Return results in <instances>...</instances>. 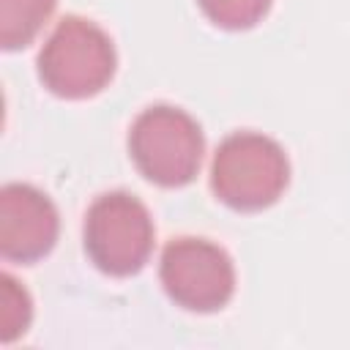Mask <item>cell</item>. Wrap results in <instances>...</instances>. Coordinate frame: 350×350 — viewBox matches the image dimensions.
<instances>
[{
    "label": "cell",
    "mask_w": 350,
    "mask_h": 350,
    "mask_svg": "<svg viewBox=\"0 0 350 350\" xmlns=\"http://www.w3.org/2000/svg\"><path fill=\"white\" fill-rule=\"evenodd\" d=\"M290 161L284 148L260 131H235L221 139L211 161V189L232 211L271 208L287 189Z\"/></svg>",
    "instance_id": "cell-1"
},
{
    "label": "cell",
    "mask_w": 350,
    "mask_h": 350,
    "mask_svg": "<svg viewBox=\"0 0 350 350\" xmlns=\"http://www.w3.org/2000/svg\"><path fill=\"white\" fill-rule=\"evenodd\" d=\"M112 38L85 16H63L38 52V79L60 98H90L115 77Z\"/></svg>",
    "instance_id": "cell-2"
},
{
    "label": "cell",
    "mask_w": 350,
    "mask_h": 350,
    "mask_svg": "<svg viewBox=\"0 0 350 350\" xmlns=\"http://www.w3.org/2000/svg\"><path fill=\"white\" fill-rule=\"evenodd\" d=\"M129 153L145 180L161 189H180L200 172L205 153L202 129L186 109L153 104L134 118Z\"/></svg>",
    "instance_id": "cell-3"
},
{
    "label": "cell",
    "mask_w": 350,
    "mask_h": 350,
    "mask_svg": "<svg viewBox=\"0 0 350 350\" xmlns=\"http://www.w3.org/2000/svg\"><path fill=\"white\" fill-rule=\"evenodd\" d=\"M82 241L98 271L123 279L139 273L150 260L156 227L139 197L129 191H107L90 202Z\"/></svg>",
    "instance_id": "cell-4"
},
{
    "label": "cell",
    "mask_w": 350,
    "mask_h": 350,
    "mask_svg": "<svg viewBox=\"0 0 350 350\" xmlns=\"http://www.w3.org/2000/svg\"><path fill=\"white\" fill-rule=\"evenodd\" d=\"M159 279L170 301L189 312H216L235 293V265L208 238H172L161 252Z\"/></svg>",
    "instance_id": "cell-5"
},
{
    "label": "cell",
    "mask_w": 350,
    "mask_h": 350,
    "mask_svg": "<svg viewBox=\"0 0 350 350\" xmlns=\"http://www.w3.org/2000/svg\"><path fill=\"white\" fill-rule=\"evenodd\" d=\"M57 232V208L41 189L30 183H5L0 189V254L8 262L30 265L46 257Z\"/></svg>",
    "instance_id": "cell-6"
},
{
    "label": "cell",
    "mask_w": 350,
    "mask_h": 350,
    "mask_svg": "<svg viewBox=\"0 0 350 350\" xmlns=\"http://www.w3.org/2000/svg\"><path fill=\"white\" fill-rule=\"evenodd\" d=\"M57 0H0V44L3 49H25L36 41L55 11Z\"/></svg>",
    "instance_id": "cell-7"
},
{
    "label": "cell",
    "mask_w": 350,
    "mask_h": 350,
    "mask_svg": "<svg viewBox=\"0 0 350 350\" xmlns=\"http://www.w3.org/2000/svg\"><path fill=\"white\" fill-rule=\"evenodd\" d=\"M33 304L27 290L8 273L0 276V339L8 345L22 336L30 325Z\"/></svg>",
    "instance_id": "cell-8"
},
{
    "label": "cell",
    "mask_w": 350,
    "mask_h": 350,
    "mask_svg": "<svg viewBox=\"0 0 350 350\" xmlns=\"http://www.w3.org/2000/svg\"><path fill=\"white\" fill-rule=\"evenodd\" d=\"M202 14L224 30H249L271 8V0H197Z\"/></svg>",
    "instance_id": "cell-9"
}]
</instances>
